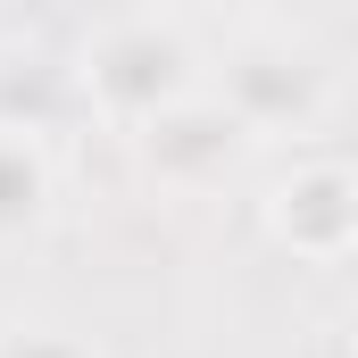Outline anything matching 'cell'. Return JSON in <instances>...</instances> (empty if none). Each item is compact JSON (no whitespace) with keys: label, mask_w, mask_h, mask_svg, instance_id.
I'll use <instances>...</instances> for the list:
<instances>
[{"label":"cell","mask_w":358,"mask_h":358,"mask_svg":"<svg viewBox=\"0 0 358 358\" xmlns=\"http://www.w3.org/2000/svg\"><path fill=\"white\" fill-rule=\"evenodd\" d=\"M183 67V50L176 42H159L150 25H134V34H117L108 50H100V67H92V84L108 92L117 108H134V117H159V100H176V76Z\"/></svg>","instance_id":"1"},{"label":"cell","mask_w":358,"mask_h":358,"mask_svg":"<svg viewBox=\"0 0 358 358\" xmlns=\"http://www.w3.org/2000/svg\"><path fill=\"white\" fill-rule=\"evenodd\" d=\"M34 208H42V167L25 159V142H8V134H0V234H8V225H25Z\"/></svg>","instance_id":"2"},{"label":"cell","mask_w":358,"mask_h":358,"mask_svg":"<svg viewBox=\"0 0 358 358\" xmlns=\"http://www.w3.org/2000/svg\"><path fill=\"white\" fill-rule=\"evenodd\" d=\"M0 358H84V350H76V342H59V334H17Z\"/></svg>","instance_id":"3"}]
</instances>
